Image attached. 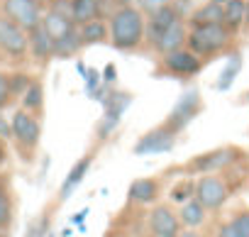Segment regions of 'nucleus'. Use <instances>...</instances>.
Segmentation results:
<instances>
[{
	"label": "nucleus",
	"mask_w": 249,
	"mask_h": 237,
	"mask_svg": "<svg viewBox=\"0 0 249 237\" xmlns=\"http://www.w3.org/2000/svg\"><path fill=\"white\" fill-rule=\"evenodd\" d=\"M47 227H49V220L44 218V220H39L37 225H32V227H30V235H27V237H44Z\"/></svg>",
	"instance_id": "nucleus-33"
},
{
	"label": "nucleus",
	"mask_w": 249,
	"mask_h": 237,
	"mask_svg": "<svg viewBox=\"0 0 249 237\" xmlns=\"http://www.w3.org/2000/svg\"><path fill=\"white\" fill-rule=\"evenodd\" d=\"M181 20V15H178V10H176V5H164V8H159L157 13H152L149 15V22H147V35H149V42H154L164 30H169L174 22H178Z\"/></svg>",
	"instance_id": "nucleus-13"
},
{
	"label": "nucleus",
	"mask_w": 249,
	"mask_h": 237,
	"mask_svg": "<svg viewBox=\"0 0 249 237\" xmlns=\"http://www.w3.org/2000/svg\"><path fill=\"white\" fill-rule=\"evenodd\" d=\"M88 169H90V157H83V159H78L76 164H73V169L69 171V176H66V181L61 183V201H66L73 191H76V186L86 179V174H88Z\"/></svg>",
	"instance_id": "nucleus-19"
},
{
	"label": "nucleus",
	"mask_w": 249,
	"mask_h": 237,
	"mask_svg": "<svg viewBox=\"0 0 249 237\" xmlns=\"http://www.w3.org/2000/svg\"><path fill=\"white\" fill-rule=\"evenodd\" d=\"M10 95H13V88H10V76L0 73V110H3V108L10 103Z\"/></svg>",
	"instance_id": "nucleus-30"
},
{
	"label": "nucleus",
	"mask_w": 249,
	"mask_h": 237,
	"mask_svg": "<svg viewBox=\"0 0 249 237\" xmlns=\"http://www.w3.org/2000/svg\"><path fill=\"white\" fill-rule=\"evenodd\" d=\"M232 39V30L225 22H213V25H193L188 32V47L198 56H210L222 52Z\"/></svg>",
	"instance_id": "nucleus-2"
},
{
	"label": "nucleus",
	"mask_w": 249,
	"mask_h": 237,
	"mask_svg": "<svg viewBox=\"0 0 249 237\" xmlns=\"http://www.w3.org/2000/svg\"><path fill=\"white\" fill-rule=\"evenodd\" d=\"M30 86H32V78H30V76H25V73L10 76V88H13V93H25Z\"/></svg>",
	"instance_id": "nucleus-29"
},
{
	"label": "nucleus",
	"mask_w": 249,
	"mask_h": 237,
	"mask_svg": "<svg viewBox=\"0 0 249 237\" xmlns=\"http://www.w3.org/2000/svg\"><path fill=\"white\" fill-rule=\"evenodd\" d=\"M186 42H188V32H186L183 22L178 20V22H174L169 30H164L152 44H154V49H157L161 56H166V54H171V52H176V49H183Z\"/></svg>",
	"instance_id": "nucleus-11"
},
{
	"label": "nucleus",
	"mask_w": 249,
	"mask_h": 237,
	"mask_svg": "<svg viewBox=\"0 0 249 237\" xmlns=\"http://www.w3.org/2000/svg\"><path fill=\"white\" fill-rule=\"evenodd\" d=\"M27 47H30L27 32L10 18H0V49L8 52L10 56H22Z\"/></svg>",
	"instance_id": "nucleus-5"
},
{
	"label": "nucleus",
	"mask_w": 249,
	"mask_h": 237,
	"mask_svg": "<svg viewBox=\"0 0 249 237\" xmlns=\"http://www.w3.org/2000/svg\"><path fill=\"white\" fill-rule=\"evenodd\" d=\"M213 22H225V5L208 0L205 5L191 13V27L193 25H213Z\"/></svg>",
	"instance_id": "nucleus-16"
},
{
	"label": "nucleus",
	"mask_w": 249,
	"mask_h": 237,
	"mask_svg": "<svg viewBox=\"0 0 249 237\" xmlns=\"http://www.w3.org/2000/svg\"><path fill=\"white\" fill-rule=\"evenodd\" d=\"M117 78V69H115V64H107L105 66V71H103V83H107V86H112V81Z\"/></svg>",
	"instance_id": "nucleus-34"
},
{
	"label": "nucleus",
	"mask_w": 249,
	"mask_h": 237,
	"mask_svg": "<svg viewBox=\"0 0 249 237\" xmlns=\"http://www.w3.org/2000/svg\"><path fill=\"white\" fill-rule=\"evenodd\" d=\"M227 186L220 176L205 174L196 181V198L205 205V210H220L227 203Z\"/></svg>",
	"instance_id": "nucleus-4"
},
{
	"label": "nucleus",
	"mask_w": 249,
	"mask_h": 237,
	"mask_svg": "<svg viewBox=\"0 0 249 237\" xmlns=\"http://www.w3.org/2000/svg\"><path fill=\"white\" fill-rule=\"evenodd\" d=\"M78 32H81V42H83V44H100V42H105V39L110 37V27H107L100 18H95V20L81 25Z\"/></svg>",
	"instance_id": "nucleus-20"
},
{
	"label": "nucleus",
	"mask_w": 249,
	"mask_h": 237,
	"mask_svg": "<svg viewBox=\"0 0 249 237\" xmlns=\"http://www.w3.org/2000/svg\"><path fill=\"white\" fill-rule=\"evenodd\" d=\"M164 69L169 73H178V76H193L200 71V56L196 52L188 49H176L171 54L164 56Z\"/></svg>",
	"instance_id": "nucleus-10"
},
{
	"label": "nucleus",
	"mask_w": 249,
	"mask_h": 237,
	"mask_svg": "<svg viewBox=\"0 0 249 237\" xmlns=\"http://www.w3.org/2000/svg\"><path fill=\"white\" fill-rule=\"evenodd\" d=\"M157 196H159V183L154 179H137L130 183V198L137 203L149 205L157 201Z\"/></svg>",
	"instance_id": "nucleus-18"
},
{
	"label": "nucleus",
	"mask_w": 249,
	"mask_h": 237,
	"mask_svg": "<svg viewBox=\"0 0 249 237\" xmlns=\"http://www.w3.org/2000/svg\"><path fill=\"white\" fill-rule=\"evenodd\" d=\"M176 237H200L198 232H193V230H188V232H178Z\"/></svg>",
	"instance_id": "nucleus-38"
},
{
	"label": "nucleus",
	"mask_w": 249,
	"mask_h": 237,
	"mask_svg": "<svg viewBox=\"0 0 249 237\" xmlns=\"http://www.w3.org/2000/svg\"><path fill=\"white\" fill-rule=\"evenodd\" d=\"M232 162H234V149L222 147V149L208 152V154L198 157L196 162H191V169L193 171H200V174H213V171H217V169H222V166H227Z\"/></svg>",
	"instance_id": "nucleus-12"
},
{
	"label": "nucleus",
	"mask_w": 249,
	"mask_h": 237,
	"mask_svg": "<svg viewBox=\"0 0 249 237\" xmlns=\"http://www.w3.org/2000/svg\"><path fill=\"white\" fill-rule=\"evenodd\" d=\"M120 8H127V5H137V0H117Z\"/></svg>",
	"instance_id": "nucleus-37"
},
{
	"label": "nucleus",
	"mask_w": 249,
	"mask_h": 237,
	"mask_svg": "<svg viewBox=\"0 0 249 237\" xmlns=\"http://www.w3.org/2000/svg\"><path fill=\"white\" fill-rule=\"evenodd\" d=\"M76 69H78V73H81V76H86V73H88V71H86V66H83V64H78V66H76Z\"/></svg>",
	"instance_id": "nucleus-39"
},
{
	"label": "nucleus",
	"mask_w": 249,
	"mask_h": 237,
	"mask_svg": "<svg viewBox=\"0 0 249 237\" xmlns=\"http://www.w3.org/2000/svg\"><path fill=\"white\" fill-rule=\"evenodd\" d=\"M100 86H103V76H100L98 71H93V69H90V71L86 73V93L93 98V93H95Z\"/></svg>",
	"instance_id": "nucleus-31"
},
{
	"label": "nucleus",
	"mask_w": 249,
	"mask_h": 237,
	"mask_svg": "<svg viewBox=\"0 0 249 237\" xmlns=\"http://www.w3.org/2000/svg\"><path fill=\"white\" fill-rule=\"evenodd\" d=\"M100 18V0H71V20L76 25H86Z\"/></svg>",
	"instance_id": "nucleus-17"
},
{
	"label": "nucleus",
	"mask_w": 249,
	"mask_h": 237,
	"mask_svg": "<svg viewBox=\"0 0 249 237\" xmlns=\"http://www.w3.org/2000/svg\"><path fill=\"white\" fill-rule=\"evenodd\" d=\"M217 237H249V210H242L230 222H225L217 230Z\"/></svg>",
	"instance_id": "nucleus-22"
},
{
	"label": "nucleus",
	"mask_w": 249,
	"mask_h": 237,
	"mask_svg": "<svg viewBox=\"0 0 249 237\" xmlns=\"http://www.w3.org/2000/svg\"><path fill=\"white\" fill-rule=\"evenodd\" d=\"M42 25H44V30L54 37V42L61 39V37H66L69 32L76 30V22H73L69 15L59 13V10H49V13L42 18Z\"/></svg>",
	"instance_id": "nucleus-14"
},
{
	"label": "nucleus",
	"mask_w": 249,
	"mask_h": 237,
	"mask_svg": "<svg viewBox=\"0 0 249 237\" xmlns=\"http://www.w3.org/2000/svg\"><path fill=\"white\" fill-rule=\"evenodd\" d=\"M42 100H44V91L39 83H32L25 93H22V105L25 110H39L42 108Z\"/></svg>",
	"instance_id": "nucleus-26"
},
{
	"label": "nucleus",
	"mask_w": 249,
	"mask_h": 237,
	"mask_svg": "<svg viewBox=\"0 0 249 237\" xmlns=\"http://www.w3.org/2000/svg\"><path fill=\"white\" fill-rule=\"evenodd\" d=\"M213 3H220V5H225V3H227V0H213Z\"/></svg>",
	"instance_id": "nucleus-41"
},
{
	"label": "nucleus",
	"mask_w": 249,
	"mask_h": 237,
	"mask_svg": "<svg viewBox=\"0 0 249 237\" xmlns=\"http://www.w3.org/2000/svg\"><path fill=\"white\" fill-rule=\"evenodd\" d=\"M86 215H88V210H81V213H78V215H73V218H71V222H73V225H81V222H83V218H86Z\"/></svg>",
	"instance_id": "nucleus-36"
},
{
	"label": "nucleus",
	"mask_w": 249,
	"mask_h": 237,
	"mask_svg": "<svg viewBox=\"0 0 249 237\" xmlns=\"http://www.w3.org/2000/svg\"><path fill=\"white\" fill-rule=\"evenodd\" d=\"M110 44L115 49H135L142 37H144V30H147V22H144V15L140 8L135 5H127V8H117L112 15H110Z\"/></svg>",
	"instance_id": "nucleus-1"
},
{
	"label": "nucleus",
	"mask_w": 249,
	"mask_h": 237,
	"mask_svg": "<svg viewBox=\"0 0 249 237\" xmlns=\"http://www.w3.org/2000/svg\"><path fill=\"white\" fill-rule=\"evenodd\" d=\"M164 5H169V0H137V8L142 10V13H157L159 8H164Z\"/></svg>",
	"instance_id": "nucleus-32"
},
{
	"label": "nucleus",
	"mask_w": 249,
	"mask_h": 237,
	"mask_svg": "<svg viewBox=\"0 0 249 237\" xmlns=\"http://www.w3.org/2000/svg\"><path fill=\"white\" fill-rule=\"evenodd\" d=\"M10 125H13V135H15V140H18L20 145H25V147H37L39 135H42V128H39V123L35 120L27 110L15 112V117H13Z\"/></svg>",
	"instance_id": "nucleus-9"
},
{
	"label": "nucleus",
	"mask_w": 249,
	"mask_h": 237,
	"mask_svg": "<svg viewBox=\"0 0 249 237\" xmlns=\"http://www.w3.org/2000/svg\"><path fill=\"white\" fill-rule=\"evenodd\" d=\"M178 218H181V222H183L186 227L193 230V227L203 225V220H205V205H203L198 198H191V201H186V203L181 205Z\"/></svg>",
	"instance_id": "nucleus-21"
},
{
	"label": "nucleus",
	"mask_w": 249,
	"mask_h": 237,
	"mask_svg": "<svg viewBox=\"0 0 249 237\" xmlns=\"http://www.w3.org/2000/svg\"><path fill=\"white\" fill-rule=\"evenodd\" d=\"M181 218L171 205H157L149 213V230L154 237H176L181 232Z\"/></svg>",
	"instance_id": "nucleus-8"
},
{
	"label": "nucleus",
	"mask_w": 249,
	"mask_h": 237,
	"mask_svg": "<svg viewBox=\"0 0 249 237\" xmlns=\"http://www.w3.org/2000/svg\"><path fill=\"white\" fill-rule=\"evenodd\" d=\"M30 49L37 59H49L54 56V37L44 30V25H37L30 32Z\"/></svg>",
	"instance_id": "nucleus-15"
},
{
	"label": "nucleus",
	"mask_w": 249,
	"mask_h": 237,
	"mask_svg": "<svg viewBox=\"0 0 249 237\" xmlns=\"http://www.w3.org/2000/svg\"><path fill=\"white\" fill-rule=\"evenodd\" d=\"M3 162H5V149L0 147V166H3Z\"/></svg>",
	"instance_id": "nucleus-40"
},
{
	"label": "nucleus",
	"mask_w": 249,
	"mask_h": 237,
	"mask_svg": "<svg viewBox=\"0 0 249 237\" xmlns=\"http://www.w3.org/2000/svg\"><path fill=\"white\" fill-rule=\"evenodd\" d=\"M198 110H200V95H198V91H186V93L178 98V103L174 105L166 125H169L174 132H178V130H183V128L193 120Z\"/></svg>",
	"instance_id": "nucleus-7"
},
{
	"label": "nucleus",
	"mask_w": 249,
	"mask_h": 237,
	"mask_svg": "<svg viewBox=\"0 0 249 237\" xmlns=\"http://www.w3.org/2000/svg\"><path fill=\"white\" fill-rule=\"evenodd\" d=\"M13 220V205H10V196L5 183L0 181V227H8Z\"/></svg>",
	"instance_id": "nucleus-27"
},
{
	"label": "nucleus",
	"mask_w": 249,
	"mask_h": 237,
	"mask_svg": "<svg viewBox=\"0 0 249 237\" xmlns=\"http://www.w3.org/2000/svg\"><path fill=\"white\" fill-rule=\"evenodd\" d=\"M13 135V125H8V120H5V117L3 115H0V137H10Z\"/></svg>",
	"instance_id": "nucleus-35"
},
{
	"label": "nucleus",
	"mask_w": 249,
	"mask_h": 237,
	"mask_svg": "<svg viewBox=\"0 0 249 237\" xmlns=\"http://www.w3.org/2000/svg\"><path fill=\"white\" fill-rule=\"evenodd\" d=\"M247 3L244 0H227L225 3V25L234 32L244 25V18H247Z\"/></svg>",
	"instance_id": "nucleus-23"
},
{
	"label": "nucleus",
	"mask_w": 249,
	"mask_h": 237,
	"mask_svg": "<svg viewBox=\"0 0 249 237\" xmlns=\"http://www.w3.org/2000/svg\"><path fill=\"white\" fill-rule=\"evenodd\" d=\"M239 71H242V56L239 54H232L230 61H227V66L222 69V73L217 78V91H227L232 86V81L239 76Z\"/></svg>",
	"instance_id": "nucleus-25"
},
{
	"label": "nucleus",
	"mask_w": 249,
	"mask_h": 237,
	"mask_svg": "<svg viewBox=\"0 0 249 237\" xmlns=\"http://www.w3.org/2000/svg\"><path fill=\"white\" fill-rule=\"evenodd\" d=\"M3 10H5V18L18 22L25 32H32L37 25H42L39 0H5Z\"/></svg>",
	"instance_id": "nucleus-3"
},
{
	"label": "nucleus",
	"mask_w": 249,
	"mask_h": 237,
	"mask_svg": "<svg viewBox=\"0 0 249 237\" xmlns=\"http://www.w3.org/2000/svg\"><path fill=\"white\" fill-rule=\"evenodd\" d=\"M174 142H176V132L169 125H161V128L147 132L135 145V154H140V157H144V154H164V152L174 149Z\"/></svg>",
	"instance_id": "nucleus-6"
},
{
	"label": "nucleus",
	"mask_w": 249,
	"mask_h": 237,
	"mask_svg": "<svg viewBox=\"0 0 249 237\" xmlns=\"http://www.w3.org/2000/svg\"><path fill=\"white\" fill-rule=\"evenodd\" d=\"M47 237H54V235H47Z\"/></svg>",
	"instance_id": "nucleus-42"
},
{
	"label": "nucleus",
	"mask_w": 249,
	"mask_h": 237,
	"mask_svg": "<svg viewBox=\"0 0 249 237\" xmlns=\"http://www.w3.org/2000/svg\"><path fill=\"white\" fill-rule=\"evenodd\" d=\"M81 47H83V42H81V32L73 30V32H69L66 37H61V39L54 42V54H56V56H73Z\"/></svg>",
	"instance_id": "nucleus-24"
},
{
	"label": "nucleus",
	"mask_w": 249,
	"mask_h": 237,
	"mask_svg": "<svg viewBox=\"0 0 249 237\" xmlns=\"http://www.w3.org/2000/svg\"><path fill=\"white\" fill-rule=\"evenodd\" d=\"M193 193H196V183L193 181H181L171 188V201L174 203H186V201L193 198Z\"/></svg>",
	"instance_id": "nucleus-28"
}]
</instances>
